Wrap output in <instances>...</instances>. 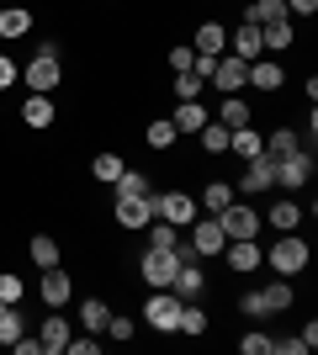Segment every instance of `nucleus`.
<instances>
[{
	"label": "nucleus",
	"instance_id": "obj_1",
	"mask_svg": "<svg viewBox=\"0 0 318 355\" xmlns=\"http://www.w3.org/2000/svg\"><path fill=\"white\" fill-rule=\"evenodd\" d=\"M181 260H197V254H191V250H149L138 270H143V282H149L154 292H159V286H170V282H175Z\"/></svg>",
	"mask_w": 318,
	"mask_h": 355
},
{
	"label": "nucleus",
	"instance_id": "obj_2",
	"mask_svg": "<svg viewBox=\"0 0 318 355\" xmlns=\"http://www.w3.org/2000/svg\"><path fill=\"white\" fill-rule=\"evenodd\" d=\"M265 260H271L276 276H297V270H308V239H297V228H292V234L276 239V250Z\"/></svg>",
	"mask_w": 318,
	"mask_h": 355
},
{
	"label": "nucleus",
	"instance_id": "obj_3",
	"mask_svg": "<svg viewBox=\"0 0 318 355\" xmlns=\"http://www.w3.org/2000/svg\"><path fill=\"white\" fill-rule=\"evenodd\" d=\"M21 80H27V90H37V96H53V85H59V53H53V43L37 48V59L21 69Z\"/></svg>",
	"mask_w": 318,
	"mask_h": 355
},
{
	"label": "nucleus",
	"instance_id": "obj_4",
	"mask_svg": "<svg viewBox=\"0 0 318 355\" xmlns=\"http://www.w3.org/2000/svg\"><path fill=\"white\" fill-rule=\"evenodd\" d=\"M207 85L218 90V96H239V90L249 85V64L233 59V53H218V64H212V74H207Z\"/></svg>",
	"mask_w": 318,
	"mask_h": 355
},
{
	"label": "nucleus",
	"instance_id": "obj_5",
	"mask_svg": "<svg viewBox=\"0 0 318 355\" xmlns=\"http://www.w3.org/2000/svg\"><path fill=\"white\" fill-rule=\"evenodd\" d=\"M149 202H154V218L175 223V228H191V223H197V202L186 191H159V196H149Z\"/></svg>",
	"mask_w": 318,
	"mask_h": 355
},
{
	"label": "nucleus",
	"instance_id": "obj_6",
	"mask_svg": "<svg viewBox=\"0 0 318 355\" xmlns=\"http://www.w3.org/2000/svg\"><path fill=\"white\" fill-rule=\"evenodd\" d=\"M143 318H149V329H159V334H175V318H181V297L170 292V286H159V297H149V302H143Z\"/></svg>",
	"mask_w": 318,
	"mask_h": 355
},
{
	"label": "nucleus",
	"instance_id": "obj_7",
	"mask_svg": "<svg viewBox=\"0 0 318 355\" xmlns=\"http://www.w3.org/2000/svg\"><path fill=\"white\" fill-rule=\"evenodd\" d=\"M223 244H228V234H223V223H218V212L212 218H197L191 223V254H223Z\"/></svg>",
	"mask_w": 318,
	"mask_h": 355
},
{
	"label": "nucleus",
	"instance_id": "obj_8",
	"mask_svg": "<svg viewBox=\"0 0 318 355\" xmlns=\"http://www.w3.org/2000/svg\"><path fill=\"white\" fill-rule=\"evenodd\" d=\"M271 186H276V159H271V154H255V159H249V170L239 175V186H233V191L260 196V191H271Z\"/></svg>",
	"mask_w": 318,
	"mask_h": 355
},
{
	"label": "nucleus",
	"instance_id": "obj_9",
	"mask_svg": "<svg viewBox=\"0 0 318 355\" xmlns=\"http://www.w3.org/2000/svg\"><path fill=\"white\" fill-rule=\"evenodd\" d=\"M218 223H223L228 239H255L260 234V212L255 207H239V202H228V207L218 212Z\"/></svg>",
	"mask_w": 318,
	"mask_h": 355
},
{
	"label": "nucleus",
	"instance_id": "obj_10",
	"mask_svg": "<svg viewBox=\"0 0 318 355\" xmlns=\"http://www.w3.org/2000/svg\"><path fill=\"white\" fill-rule=\"evenodd\" d=\"M308 175H313V159H308L303 148L287 154V159H276V186H287V191H303Z\"/></svg>",
	"mask_w": 318,
	"mask_h": 355
},
{
	"label": "nucleus",
	"instance_id": "obj_11",
	"mask_svg": "<svg viewBox=\"0 0 318 355\" xmlns=\"http://www.w3.org/2000/svg\"><path fill=\"white\" fill-rule=\"evenodd\" d=\"M223 254H228V270H239V276L260 270V260H265V250H260L255 239H228V244H223Z\"/></svg>",
	"mask_w": 318,
	"mask_h": 355
},
{
	"label": "nucleus",
	"instance_id": "obj_12",
	"mask_svg": "<svg viewBox=\"0 0 318 355\" xmlns=\"http://www.w3.org/2000/svg\"><path fill=\"white\" fill-rule=\"evenodd\" d=\"M37 297H43L48 308H64V302L75 297V282H69V270L48 266V270H43V286H37Z\"/></svg>",
	"mask_w": 318,
	"mask_h": 355
},
{
	"label": "nucleus",
	"instance_id": "obj_13",
	"mask_svg": "<svg viewBox=\"0 0 318 355\" xmlns=\"http://www.w3.org/2000/svg\"><path fill=\"white\" fill-rule=\"evenodd\" d=\"M170 292L181 297V302H191V297H202V292H207V276H202V266H197V260H181V270H175Z\"/></svg>",
	"mask_w": 318,
	"mask_h": 355
},
{
	"label": "nucleus",
	"instance_id": "obj_14",
	"mask_svg": "<svg viewBox=\"0 0 318 355\" xmlns=\"http://www.w3.org/2000/svg\"><path fill=\"white\" fill-rule=\"evenodd\" d=\"M112 212H117V223H122V228H149V223H154V202H149V196H133V202H117Z\"/></svg>",
	"mask_w": 318,
	"mask_h": 355
},
{
	"label": "nucleus",
	"instance_id": "obj_15",
	"mask_svg": "<svg viewBox=\"0 0 318 355\" xmlns=\"http://www.w3.org/2000/svg\"><path fill=\"white\" fill-rule=\"evenodd\" d=\"M228 43H233V59H244V64H255L260 53H265V43H260V27H255V21H244V27L233 32Z\"/></svg>",
	"mask_w": 318,
	"mask_h": 355
},
{
	"label": "nucleus",
	"instance_id": "obj_16",
	"mask_svg": "<svg viewBox=\"0 0 318 355\" xmlns=\"http://www.w3.org/2000/svg\"><path fill=\"white\" fill-rule=\"evenodd\" d=\"M21 122H27V128H53V96H37V90H32L27 101H21Z\"/></svg>",
	"mask_w": 318,
	"mask_h": 355
},
{
	"label": "nucleus",
	"instance_id": "obj_17",
	"mask_svg": "<svg viewBox=\"0 0 318 355\" xmlns=\"http://www.w3.org/2000/svg\"><path fill=\"white\" fill-rule=\"evenodd\" d=\"M249 85H255V90H281V85H287V74H281L276 59H255V64H249Z\"/></svg>",
	"mask_w": 318,
	"mask_h": 355
},
{
	"label": "nucleus",
	"instance_id": "obj_18",
	"mask_svg": "<svg viewBox=\"0 0 318 355\" xmlns=\"http://www.w3.org/2000/svg\"><path fill=\"white\" fill-rule=\"evenodd\" d=\"M207 117H212V112H207L202 101H181V112H175L170 122H175V133H202V128H207Z\"/></svg>",
	"mask_w": 318,
	"mask_h": 355
},
{
	"label": "nucleus",
	"instance_id": "obj_19",
	"mask_svg": "<svg viewBox=\"0 0 318 355\" xmlns=\"http://www.w3.org/2000/svg\"><path fill=\"white\" fill-rule=\"evenodd\" d=\"M228 148H233V154H239V159L249 164L255 154H265V138H260L255 128H233V133H228Z\"/></svg>",
	"mask_w": 318,
	"mask_h": 355
},
{
	"label": "nucleus",
	"instance_id": "obj_20",
	"mask_svg": "<svg viewBox=\"0 0 318 355\" xmlns=\"http://www.w3.org/2000/svg\"><path fill=\"white\" fill-rule=\"evenodd\" d=\"M223 43H228V32L218 27V21H202V27H197V43H191V48H197L202 59H218V53H223Z\"/></svg>",
	"mask_w": 318,
	"mask_h": 355
},
{
	"label": "nucleus",
	"instance_id": "obj_21",
	"mask_svg": "<svg viewBox=\"0 0 318 355\" xmlns=\"http://www.w3.org/2000/svg\"><path fill=\"white\" fill-rule=\"evenodd\" d=\"M112 186H117V202H133V196H149V175H143V170H122V175L112 180Z\"/></svg>",
	"mask_w": 318,
	"mask_h": 355
},
{
	"label": "nucleus",
	"instance_id": "obj_22",
	"mask_svg": "<svg viewBox=\"0 0 318 355\" xmlns=\"http://www.w3.org/2000/svg\"><path fill=\"white\" fill-rule=\"evenodd\" d=\"M149 250H181V228L165 218H154L149 223Z\"/></svg>",
	"mask_w": 318,
	"mask_h": 355
},
{
	"label": "nucleus",
	"instance_id": "obj_23",
	"mask_svg": "<svg viewBox=\"0 0 318 355\" xmlns=\"http://www.w3.org/2000/svg\"><path fill=\"white\" fill-rule=\"evenodd\" d=\"M175 334H207V313L197 308V302H181V318H175Z\"/></svg>",
	"mask_w": 318,
	"mask_h": 355
},
{
	"label": "nucleus",
	"instance_id": "obj_24",
	"mask_svg": "<svg viewBox=\"0 0 318 355\" xmlns=\"http://www.w3.org/2000/svg\"><path fill=\"white\" fill-rule=\"evenodd\" d=\"M244 21H255V27H265V21H287V0H255Z\"/></svg>",
	"mask_w": 318,
	"mask_h": 355
},
{
	"label": "nucleus",
	"instance_id": "obj_25",
	"mask_svg": "<svg viewBox=\"0 0 318 355\" xmlns=\"http://www.w3.org/2000/svg\"><path fill=\"white\" fill-rule=\"evenodd\" d=\"M27 260H32V266H59V244H53V239H48V234H37V239H32V244H27Z\"/></svg>",
	"mask_w": 318,
	"mask_h": 355
},
{
	"label": "nucleus",
	"instance_id": "obj_26",
	"mask_svg": "<svg viewBox=\"0 0 318 355\" xmlns=\"http://www.w3.org/2000/svg\"><path fill=\"white\" fill-rule=\"evenodd\" d=\"M218 122H223V128H249V106H244L239 96H223V106H218Z\"/></svg>",
	"mask_w": 318,
	"mask_h": 355
},
{
	"label": "nucleus",
	"instance_id": "obj_27",
	"mask_svg": "<svg viewBox=\"0 0 318 355\" xmlns=\"http://www.w3.org/2000/svg\"><path fill=\"white\" fill-rule=\"evenodd\" d=\"M265 218H271V228H281V234H292V228L303 223V207H297V202H276V207L265 212Z\"/></svg>",
	"mask_w": 318,
	"mask_h": 355
},
{
	"label": "nucleus",
	"instance_id": "obj_28",
	"mask_svg": "<svg viewBox=\"0 0 318 355\" xmlns=\"http://www.w3.org/2000/svg\"><path fill=\"white\" fill-rule=\"evenodd\" d=\"M21 32H32V11H21V6L0 11V37H21Z\"/></svg>",
	"mask_w": 318,
	"mask_h": 355
},
{
	"label": "nucleus",
	"instance_id": "obj_29",
	"mask_svg": "<svg viewBox=\"0 0 318 355\" xmlns=\"http://www.w3.org/2000/svg\"><path fill=\"white\" fill-rule=\"evenodd\" d=\"M64 345H69V324H64V318H48L43 324V355H59Z\"/></svg>",
	"mask_w": 318,
	"mask_h": 355
},
{
	"label": "nucleus",
	"instance_id": "obj_30",
	"mask_svg": "<svg viewBox=\"0 0 318 355\" xmlns=\"http://www.w3.org/2000/svg\"><path fill=\"white\" fill-rule=\"evenodd\" d=\"M16 340H21V313H16V302H0V345Z\"/></svg>",
	"mask_w": 318,
	"mask_h": 355
},
{
	"label": "nucleus",
	"instance_id": "obj_31",
	"mask_svg": "<svg viewBox=\"0 0 318 355\" xmlns=\"http://www.w3.org/2000/svg\"><path fill=\"white\" fill-rule=\"evenodd\" d=\"M260 43L276 48V53H281V48H292V21H265V27H260Z\"/></svg>",
	"mask_w": 318,
	"mask_h": 355
},
{
	"label": "nucleus",
	"instance_id": "obj_32",
	"mask_svg": "<svg viewBox=\"0 0 318 355\" xmlns=\"http://www.w3.org/2000/svg\"><path fill=\"white\" fill-rule=\"evenodd\" d=\"M228 133H233V128H223L218 117H207V128H202V148H207V154H223V148H228Z\"/></svg>",
	"mask_w": 318,
	"mask_h": 355
},
{
	"label": "nucleus",
	"instance_id": "obj_33",
	"mask_svg": "<svg viewBox=\"0 0 318 355\" xmlns=\"http://www.w3.org/2000/svg\"><path fill=\"white\" fill-rule=\"evenodd\" d=\"M228 202H233V186H228V180H212L207 191H202V207L207 212H223Z\"/></svg>",
	"mask_w": 318,
	"mask_h": 355
},
{
	"label": "nucleus",
	"instance_id": "obj_34",
	"mask_svg": "<svg viewBox=\"0 0 318 355\" xmlns=\"http://www.w3.org/2000/svg\"><path fill=\"white\" fill-rule=\"evenodd\" d=\"M297 148H303V138L292 133V128H281V133H271V148H265V154H271V159H287V154H297Z\"/></svg>",
	"mask_w": 318,
	"mask_h": 355
},
{
	"label": "nucleus",
	"instance_id": "obj_35",
	"mask_svg": "<svg viewBox=\"0 0 318 355\" xmlns=\"http://www.w3.org/2000/svg\"><path fill=\"white\" fill-rule=\"evenodd\" d=\"M80 318H85V329H91V334H101L112 313H106V302H101V297H85V308H80Z\"/></svg>",
	"mask_w": 318,
	"mask_h": 355
},
{
	"label": "nucleus",
	"instance_id": "obj_36",
	"mask_svg": "<svg viewBox=\"0 0 318 355\" xmlns=\"http://www.w3.org/2000/svg\"><path fill=\"white\" fill-rule=\"evenodd\" d=\"M91 170H96V180H101V186H112V180H117L122 170H127V164H122L117 154H96V164H91Z\"/></svg>",
	"mask_w": 318,
	"mask_h": 355
},
{
	"label": "nucleus",
	"instance_id": "obj_37",
	"mask_svg": "<svg viewBox=\"0 0 318 355\" xmlns=\"http://www.w3.org/2000/svg\"><path fill=\"white\" fill-rule=\"evenodd\" d=\"M143 138H149V148H170V144H175V122H170V117L149 122V133H143Z\"/></svg>",
	"mask_w": 318,
	"mask_h": 355
},
{
	"label": "nucleus",
	"instance_id": "obj_38",
	"mask_svg": "<svg viewBox=\"0 0 318 355\" xmlns=\"http://www.w3.org/2000/svg\"><path fill=\"white\" fill-rule=\"evenodd\" d=\"M202 90H207V80H202V74H191V69L175 74V96H181V101H197Z\"/></svg>",
	"mask_w": 318,
	"mask_h": 355
},
{
	"label": "nucleus",
	"instance_id": "obj_39",
	"mask_svg": "<svg viewBox=\"0 0 318 355\" xmlns=\"http://www.w3.org/2000/svg\"><path fill=\"white\" fill-rule=\"evenodd\" d=\"M260 297H265V313H281V308H292V286H287V282L265 286V292H260Z\"/></svg>",
	"mask_w": 318,
	"mask_h": 355
},
{
	"label": "nucleus",
	"instance_id": "obj_40",
	"mask_svg": "<svg viewBox=\"0 0 318 355\" xmlns=\"http://www.w3.org/2000/svg\"><path fill=\"white\" fill-rule=\"evenodd\" d=\"M191 64H197V48H170V69L175 74H186Z\"/></svg>",
	"mask_w": 318,
	"mask_h": 355
},
{
	"label": "nucleus",
	"instance_id": "obj_41",
	"mask_svg": "<svg viewBox=\"0 0 318 355\" xmlns=\"http://www.w3.org/2000/svg\"><path fill=\"white\" fill-rule=\"evenodd\" d=\"M239 350H244V355H271V340H265V334H244Z\"/></svg>",
	"mask_w": 318,
	"mask_h": 355
},
{
	"label": "nucleus",
	"instance_id": "obj_42",
	"mask_svg": "<svg viewBox=\"0 0 318 355\" xmlns=\"http://www.w3.org/2000/svg\"><path fill=\"white\" fill-rule=\"evenodd\" d=\"M16 80H21V69L11 64V53H0V90H11Z\"/></svg>",
	"mask_w": 318,
	"mask_h": 355
},
{
	"label": "nucleus",
	"instance_id": "obj_43",
	"mask_svg": "<svg viewBox=\"0 0 318 355\" xmlns=\"http://www.w3.org/2000/svg\"><path fill=\"white\" fill-rule=\"evenodd\" d=\"M16 297H21V276L6 270V276H0V302H16Z\"/></svg>",
	"mask_w": 318,
	"mask_h": 355
},
{
	"label": "nucleus",
	"instance_id": "obj_44",
	"mask_svg": "<svg viewBox=\"0 0 318 355\" xmlns=\"http://www.w3.org/2000/svg\"><path fill=\"white\" fill-rule=\"evenodd\" d=\"M106 334H112V340H133V324H127V318H106Z\"/></svg>",
	"mask_w": 318,
	"mask_h": 355
},
{
	"label": "nucleus",
	"instance_id": "obj_45",
	"mask_svg": "<svg viewBox=\"0 0 318 355\" xmlns=\"http://www.w3.org/2000/svg\"><path fill=\"white\" fill-rule=\"evenodd\" d=\"M271 350H281V355H308V345H303V334H297V340H271Z\"/></svg>",
	"mask_w": 318,
	"mask_h": 355
},
{
	"label": "nucleus",
	"instance_id": "obj_46",
	"mask_svg": "<svg viewBox=\"0 0 318 355\" xmlns=\"http://www.w3.org/2000/svg\"><path fill=\"white\" fill-rule=\"evenodd\" d=\"M239 308L249 313V318H260V313H265V297H260V292H244V302H239Z\"/></svg>",
	"mask_w": 318,
	"mask_h": 355
},
{
	"label": "nucleus",
	"instance_id": "obj_47",
	"mask_svg": "<svg viewBox=\"0 0 318 355\" xmlns=\"http://www.w3.org/2000/svg\"><path fill=\"white\" fill-rule=\"evenodd\" d=\"M318 0H287V16H313Z\"/></svg>",
	"mask_w": 318,
	"mask_h": 355
},
{
	"label": "nucleus",
	"instance_id": "obj_48",
	"mask_svg": "<svg viewBox=\"0 0 318 355\" xmlns=\"http://www.w3.org/2000/svg\"><path fill=\"white\" fill-rule=\"evenodd\" d=\"M11 350H16V355H43V340H16Z\"/></svg>",
	"mask_w": 318,
	"mask_h": 355
},
{
	"label": "nucleus",
	"instance_id": "obj_49",
	"mask_svg": "<svg viewBox=\"0 0 318 355\" xmlns=\"http://www.w3.org/2000/svg\"><path fill=\"white\" fill-rule=\"evenodd\" d=\"M64 350H75V355H96V340H69Z\"/></svg>",
	"mask_w": 318,
	"mask_h": 355
}]
</instances>
